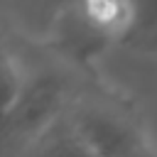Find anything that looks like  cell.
<instances>
[{"mask_svg": "<svg viewBox=\"0 0 157 157\" xmlns=\"http://www.w3.org/2000/svg\"><path fill=\"white\" fill-rule=\"evenodd\" d=\"M25 157H98V155L83 142V137L74 130V125L64 115L32 142Z\"/></svg>", "mask_w": 157, "mask_h": 157, "instance_id": "5b68a950", "label": "cell"}, {"mask_svg": "<svg viewBox=\"0 0 157 157\" xmlns=\"http://www.w3.org/2000/svg\"><path fill=\"white\" fill-rule=\"evenodd\" d=\"M15 47L20 59V88L7 123L5 157H25L32 142L71 108V91L64 74L47 64H32L20 34H15Z\"/></svg>", "mask_w": 157, "mask_h": 157, "instance_id": "6da1fadb", "label": "cell"}, {"mask_svg": "<svg viewBox=\"0 0 157 157\" xmlns=\"http://www.w3.org/2000/svg\"><path fill=\"white\" fill-rule=\"evenodd\" d=\"M66 118L98 157H130L142 147L132 128L103 105L76 101L66 110Z\"/></svg>", "mask_w": 157, "mask_h": 157, "instance_id": "3957f363", "label": "cell"}, {"mask_svg": "<svg viewBox=\"0 0 157 157\" xmlns=\"http://www.w3.org/2000/svg\"><path fill=\"white\" fill-rule=\"evenodd\" d=\"M135 47H137V49H142V52L157 54V34H155V37H150V39H142V42H137Z\"/></svg>", "mask_w": 157, "mask_h": 157, "instance_id": "8992f818", "label": "cell"}, {"mask_svg": "<svg viewBox=\"0 0 157 157\" xmlns=\"http://www.w3.org/2000/svg\"><path fill=\"white\" fill-rule=\"evenodd\" d=\"M130 32L132 2H74L56 15L47 47L71 66L91 71L93 61Z\"/></svg>", "mask_w": 157, "mask_h": 157, "instance_id": "7a4b0ae2", "label": "cell"}, {"mask_svg": "<svg viewBox=\"0 0 157 157\" xmlns=\"http://www.w3.org/2000/svg\"><path fill=\"white\" fill-rule=\"evenodd\" d=\"M130 157H155V155H152V152H150V150H147V147L142 145V147H137V150H135V152H132Z\"/></svg>", "mask_w": 157, "mask_h": 157, "instance_id": "52a82bcc", "label": "cell"}, {"mask_svg": "<svg viewBox=\"0 0 157 157\" xmlns=\"http://www.w3.org/2000/svg\"><path fill=\"white\" fill-rule=\"evenodd\" d=\"M15 34L17 32L0 17V157H5L7 123L20 88V59H17Z\"/></svg>", "mask_w": 157, "mask_h": 157, "instance_id": "277c9868", "label": "cell"}]
</instances>
